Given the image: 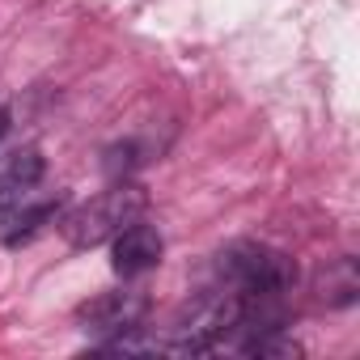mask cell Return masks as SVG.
I'll use <instances>...</instances> for the list:
<instances>
[{"mask_svg":"<svg viewBox=\"0 0 360 360\" xmlns=\"http://www.w3.org/2000/svg\"><path fill=\"white\" fill-rule=\"evenodd\" d=\"M161 250H165L161 233L153 225L136 221L123 233H115V271L119 276H140V271H148V267L161 263Z\"/></svg>","mask_w":360,"mask_h":360,"instance_id":"cell-4","label":"cell"},{"mask_svg":"<svg viewBox=\"0 0 360 360\" xmlns=\"http://www.w3.org/2000/svg\"><path fill=\"white\" fill-rule=\"evenodd\" d=\"M221 271L229 276L238 297H284L297 280V263L288 255L271 246H255V242L229 246L221 255Z\"/></svg>","mask_w":360,"mask_h":360,"instance_id":"cell-2","label":"cell"},{"mask_svg":"<svg viewBox=\"0 0 360 360\" xmlns=\"http://www.w3.org/2000/svg\"><path fill=\"white\" fill-rule=\"evenodd\" d=\"M144 314V297H131V292H110V297H98L81 309V322L89 335H123V330H136Z\"/></svg>","mask_w":360,"mask_h":360,"instance_id":"cell-3","label":"cell"},{"mask_svg":"<svg viewBox=\"0 0 360 360\" xmlns=\"http://www.w3.org/2000/svg\"><path fill=\"white\" fill-rule=\"evenodd\" d=\"M60 217V204H34V208H5V212H0V221H5V242L9 246H18L26 233H34L43 221H56Z\"/></svg>","mask_w":360,"mask_h":360,"instance_id":"cell-6","label":"cell"},{"mask_svg":"<svg viewBox=\"0 0 360 360\" xmlns=\"http://www.w3.org/2000/svg\"><path fill=\"white\" fill-rule=\"evenodd\" d=\"M43 178V157L39 148H18L5 165H0V212L26 200V191Z\"/></svg>","mask_w":360,"mask_h":360,"instance_id":"cell-5","label":"cell"},{"mask_svg":"<svg viewBox=\"0 0 360 360\" xmlns=\"http://www.w3.org/2000/svg\"><path fill=\"white\" fill-rule=\"evenodd\" d=\"M148 208V195L131 183H119L110 191H102L98 200L81 204L72 217H64V238L77 246V250H89V246H102L110 242L115 233H123L127 225H136Z\"/></svg>","mask_w":360,"mask_h":360,"instance_id":"cell-1","label":"cell"},{"mask_svg":"<svg viewBox=\"0 0 360 360\" xmlns=\"http://www.w3.org/2000/svg\"><path fill=\"white\" fill-rule=\"evenodd\" d=\"M9 131V110H0V136Z\"/></svg>","mask_w":360,"mask_h":360,"instance_id":"cell-7","label":"cell"}]
</instances>
